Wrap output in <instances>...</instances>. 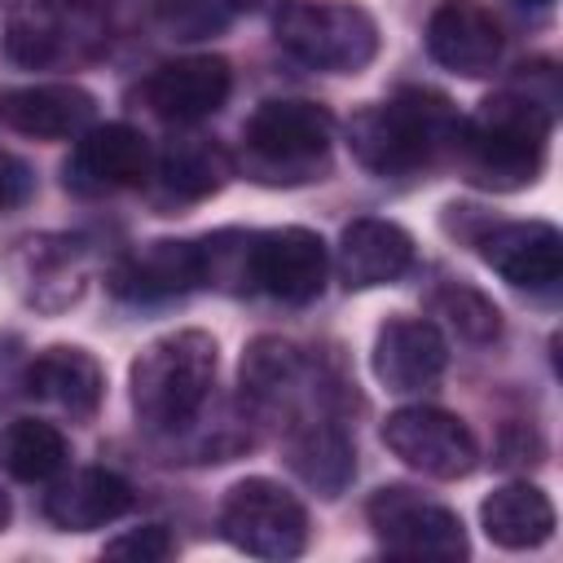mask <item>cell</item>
I'll list each match as a JSON object with an SVG mask.
<instances>
[{
    "instance_id": "6da1fadb",
    "label": "cell",
    "mask_w": 563,
    "mask_h": 563,
    "mask_svg": "<svg viewBox=\"0 0 563 563\" xmlns=\"http://www.w3.org/2000/svg\"><path fill=\"white\" fill-rule=\"evenodd\" d=\"M462 114L435 88H400L347 119V150L374 176H413L457 150Z\"/></svg>"
},
{
    "instance_id": "7a4b0ae2",
    "label": "cell",
    "mask_w": 563,
    "mask_h": 563,
    "mask_svg": "<svg viewBox=\"0 0 563 563\" xmlns=\"http://www.w3.org/2000/svg\"><path fill=\"white\" fill-rule=\"evenodd\" d=\"M550 128H554V110L537 101L528 88L510 84L484 97L471 119H462L453 158L462 163L466 180L484 189H523L545 167Z\"/></svg>"
},
{
    "instance_id": "3957f363",
    "label": "cell",
    "mask_w": 563,
    "mask_h": 563,
    "mask_svg": "<svg viewBox=\"0 0 563 563\" xmlns=\"http://www.w3.org/2000/svg\"><path fill=\"white\" fill-rule=\"evenodd\" d=\"M216 369H220V352L207 330H172L145 343L128 369L136 422L154 435L189 431L211 400Z\"/></svg>"
},
{
    "instance_id": "277c9868",
    "label": "cell",
    "mask_w": 563,
    "mask_h": 563,
    "mask_svg": "<svg viewBox=\"0 0 563 563\" xmlns=\"http://www.w3.org/2000/svg\"><path fill=\"white\" fill-rule=\"evenodd\" d=\"M334 114L303 97H268L242 123V163L264 185L321 180L330 167Z\"/></svg>"
},
{
    "instance_id": "5b68a950",
    "label": "cell",
    "mask_w": 563,
    "mask_h": 563,
    "mask_svg": "<svg viewBox=\"0 0 563 563\" xmlns=\"http://www.w3.org/2000/svg\"><path fill=\"white\" fill-rule=\"evenodd\" d=\"M106 13L97 0H13L0 53L18 70H75L106 48Z\"/></svg>"
},
{
    "instance_id": "8992f818",
    "label": "cell",
    "mask_w": 563,
    "mask_h": 563,
    "mask_svg": "<svg viewBox=\"0 0 563 563\" xmlns=\"http://www.w3.org/2000/svg\"><path fill=\"white\" fill-rule=\"evenodd\" d=\"M273 35L282 53L330 75H356L378 57V22L352 0H290Z\"/></svg>"
},
{
    "instance_id": "52a82bcc",
    "label": "cell",
    "mask_w": 563,
    "mask_h": 563,
    "mask_svg": "<svg viewBox=\"0 0 563 563\" xmlns=\"http://www.w3.org/2000/svg\"><path fill=\"white\" fill-rule=\"evenodd\" d=\"M216 528L220 537L251 554V559H295L308 545V510L303 501L268 479V475H246L238 479L216 510Z\"/></svg>"
},
{
    "instance_id": "ba28073f",
    "label": "cell",
    "mask_w": 563,
    "mask_h": 563,
    "mask_svg": "<svg viewBox=\"0 0 563 563\" xmlns=\"http://www.w3.org/2000/svg\"><path fill=\"white\" fill-rule=\"evenodd\" d=\"M365 519L387 554H400V559H466L471 554L457 510L422 497L409 484H383L365 501Z\"/></svg>"
},
{
    "instance_id": "9c48e42d",
    "label": "cell",
    "mask_w": 563,
    "mask_h": 563,
    "mask_svg": "<svg viewBox=\"0 0 563 563\" xmlns=\"http://www.w3.org/2000/svg\"><path fill=\"white\" fill-rule=\"evenodd\" d=\"M330 277V251L321 233L303 224H282V229H260L246 233V273L242 290H260L277 303H312L325 290Z\"/></svg>"
},
{
    "instance_id": "30bf717a",
    "label": "cell",
    "mask_w": 563,
    "mask_h": 563,
    "mask_svg": "<svg viewBox=\"0 0 563 563\" xmlns=\"http://www.w3.org/2000/svg\"><path fill=\"white\" fill-rule=\"evenodd\" d=\"M383 444L409 471L431 475V479H462L479 462L475 431L457 413H449L440 405H405V409H391L387 422H383Z\"/></svg>"
},
{
    "instance_id": "8fae6325",
    "label": "cell",
    "mask_w": 563,
    "mask_h": 563,
    "mask_svg": "<svg viewBox=\"0 0 563 563\" xmlns=\"http://www.w3.org/2000/svg\"><path fill=\"white\" fill-rule=\"evenodd\" d=\"M154 150L132 123H92L75 136L70 158L62 163V180L79 198H110L123 189H141L150 180Z\"/></svg>"
},
{
    "instance_id": "7c38bea8",
    "label": "cell",
    "mask_w": 563,
    "mask_h": 563,
    "mask_svg": "<svg viewBox=\"0 0 563 563\" xmlns=\"http://www.w3.org/2000/svg\"><path fill=\"white\" fill-rule=\"evenodd\" d=\"M106 286L128 303H163L207 286L202 242L198 238H154L123 251L106 277Z\"/></svg>"
},
{
    "instance_id": "4fadbf2b",
    "label": "cell",
    "mask_w": 563,
    "mask_h": 563,
    "mask_svg": "<svg viewBox=\"0 0 563 563\" xmlns=\"http://www.w3.org/2000/svg\"><path fill=\"white\" fill-rule=\"evenodd\" d=\"M229 92H233V70L216 53L158 62L141 84V101L167 123H198L216 114L229 101Z\"/></svg>"
},
{
    "instance_id": "5bb4252c",
    "label": "cell",
    "mask_w": 563,
    "mask_h": 563,
    "mask_svg": "<svg viewBox=\"0 0 563 563\" xmlns=\"http://www.w3.org/2000/svg\"><path fill=\"white\" fill-rule=\"evenodd\" d=\"M506 48L501 22L493 9L479 0H440L427 18V53L435 66L462 75V79H484L497 70Z\"/></svg>"
},
{
    "instance_id": "9a60e30c",
    "label": "cell",
    "mask_w": 563,
    "mask_h": 563,
    "mask_svg": "<svg viewBox=\"0 0 563 563\" xmlns=\"http://www.w3.org/2000/svg\"><path fill=\"white\" fill-rule=\"evenodd\" d=\"M484 264L519 290H554L563 277V238L550 220H501L475 238Z\"/></svg>"
},
{
    "instance_id": "2e32d148",
    "label": "cell",
    "mask_w": 563,
    "mask_h": 563,
    "mask_svg": "<svg viewBox=\"0 0 563 563\" xmlns=\"http://www.w3.org/2000/svg\"><path fill=\"white\" fill-rule=\"evenodd\" d=\"M369 365H374V378L387 391H427V387H435L444 378L449 343H444L435 321L396 312V317H387L378 325Z\"/></svg>"
},
{
    "instance_id": "e0dca14e",
    "label": "cell",
    "mask_w": 563,
    "mask_h": 563,
    "mask_svg": "<svg viewBox=\"0 0 563 563\" xmlns=\"http://www.w3.org/2000/svg\"><path fill=\"white\" fill-rule=\"evenodd\" d=\"M286 466L321 497H339L356 475V444L343 413H303L282 427Z\"/></svg>"
},
{
    "instance_id": "ac0fdd59",
    "label": "cell",
    "mask_w": 563,
    "mask_h": 563,
    "mask_svg": "<svg viewBox=\"0 0 563 563\" xmlns=\"http://www.w3.org/2000/svg\"><path fill=\"white\" fill-rule=\"evenodd\" d=\"M413 268V238L396 220L361 216L339 233L334 246V273L347 290H374L391 286Z\"/></svg>"
},
{
    "instance_id": "d6986e66",
    "label": "cell",
    "mask_w": 563,
    "mask_h": 563,
    "mask_svg": "<svg viewBox=\"0 0 563 563\" xmlns=\"http://www.w3.org/2000/svg\"><path fill=\"white\" fill-rule=\"evenodd\" d=\"M92 114L97 97L79 84H31L0 97V123L31 141H75Z\"/></svg>"
},
{
    "instance_id": "ffe728a7",
    "label": "cell",
    "mask_w": 563,
    "mask_h": 563,
    "mask_svg": "<svg viewBox=\"0 0 563 563\" xmlns=\"http://www.w3.org/2000/svg\"><path fill=\"white\" fill-rule=\"evenodd\" d=\"M22 387H26V396H35L70 418H92L106 396V369L88 347L53 343L31 356Z\"/></svg>"
},
{
    "instance_id": "44dd1931",
    "label": "cell",
    "mask_w": 563,
    "mask_h": 563,
    "mask_svg": "<svg viewBox=\"0 0 563 563\" xmlns=\"http://www.w3.org/2000/svg\"><path fill=\"white\" fill-rule=\"evenodd\" d=\"M13 273L22 295L35 308H66L84 295L88 282V255L79 238H62V233H44V238H26L13 255Z\"/></svg>"
},
{
    "instance_id": "7402d4cb",
    "label": "cell",
    "mask_w": 563,
    "mask_h": 563,
    "mask_svg": "<svg viewBox=\"0 0 563 563\" xmlns=\"http://www.w3.org/2000/svg\"><path fill=\"white\" fill-rule=\"evenodd\" d=\"M128 506H132V484L106 466H79L44 493V515L62 532L106 528L119 515H128Z\"/></svg>"
},
{
    "instance_id": "603a6c76",
    "label": "cell",
    "mask_w": 563,
    "mask_h": 563,
    "mask_svg": "<svg viewBox=\"0 0 563 563\" xmlns=\"http://www.w3.org/2000/svg\"><path fill=\"white\" fill-rule=\"evenodd\" d=\"M229 176H233V158L207 136L167 141L154 154V167H150V180H154L158 198L176 202V207H189V202H202V198L220 194Z\"/></svg>"
},
{
    "instance_id": "cb8c5ba5",
    "label": "cell",
    "mask_w": 563,
    "mask_h": 563,
    "mask_svg": "<svg viewBox=\"0 0 563 563\" xmlns=\"http://www.w3.org/2000/svg\"><path fill=\"white\" fill-rule=\"evenodd\" d=\"M479 523H484L488 541L501 550H537L554 532V506L537 484L515 479L484 497Z\"/></svg>"
},
{
    "instance_id": "d4e9b609",
    "label": "cell",
    "mask_w": 563,
    "mask_h": 563,
    "mask_svg": "<svg viewBox=\"0 0 563 563\" xmlns=\"http://www.w3.org/2000/svg\"><path fill=\"white\" fill-rule=\"evenodd\" d=\"M70 457L66 435L44 418H13L0 427V471L18 484H44L62 475Z\"/></svg>"
},
{
    "instance_id": "484cf974",
    "label": "cell",
    "mask_w": 563,
    "mask_h": 563,
    "mask_svg": "<svg viewBox=\"0 0 563 563\" xmlns=\"http://www.w3.org/2000/svg\"><path fill=\"white\" fill-rule=\"evenodd\" d=\"M431 308L466 343H493L501 334V308L479 286H471V282H444V286H435Z\"/></svg>"
},
{
    "instance_id": "4316f807",
    "label": "cell",
    "mask_w": 563,
    "mask_h": 563,
    "mask_svg": "<svg viewBox=\"0 0 563 563\" xmlns=\"http://www.w3.org/2000/svg\"><path fill=\"white\" fill-rule=\"evenodd\" d=\"M229 0H154V18L172 40H202L233 22Z\"/></svg>"
},
{
    "instance_id": "83f0119b",
    "label": "cell",
    "mask_w": 563,
    "mask_h": 563,
    "mask_svg": "<svg viewBox=\"0 0 563 563\" xmlns=\"http://www.w3.org/2000/svg\"><path fill=\"white\" fill-rule=\"evenodd\" d=\"M106 559H123V563H163L176 554V541L163 523H141V528H128L123 537L106 541L101 550Z\"/></svg>"
},
{
    "instance_id": "f1b7e54d",
    "label": "cell",
    "mask_w": 563,
    "mask_h": 563,
    "mask_svg": "<svg viewBox=\"0 0 563 563\" xmlns=\"http://www.w3.org/2000/svg\"><path fill=\"white\" fill-rule=\"evenodd\" d=\"M31 194H35V176H31V167H26L18 154L0 150V216H4V211H18Z\"/></svg>"
},
{
    "instance_id": "f546056e",
    "label": "cell",
    "mask_w": 563,
    "mask_h": 563,
    "mask_svg": "<svg viewBox=\"0 0 563 563\" xmlns=\"http://www.w3.org/2000/svg\"><path fill=\"white\" fill-rule=\"evenodd\" d=\"M233 9H286L290 0H229Z\"/></svg>"
},
{
    "instance_id": "4dcf8cb0",
    "label": "cell",
    "mask_w": 563,
    "mask_h": 563,
    "mask_svg": "<svg viewBox=\"0 0 563 563\" xmlns=\"http://www.w3.org/2000/svg\"><path fill=\"white\" fill-rule=\"evenodd\" d=\"M9 515H13V506H9V493L0 488V532L9 528Z\"/></svg>"
},
{
    "instance_id": "1f68e13d",
    "label": "cell",
    "mask_w": 563,
    "mask_h": 563,
    "mask_svg": "<svg viewBox=\"0 0 563 563\" xmlns=\"http://www.w3.org/2000/svg\"><path fill=\"white\" fill-rule=\"evenodd\" d=\"M519 4H537V9H545V4H550V0H519Z\"/></svg>"
}]
</instances>
